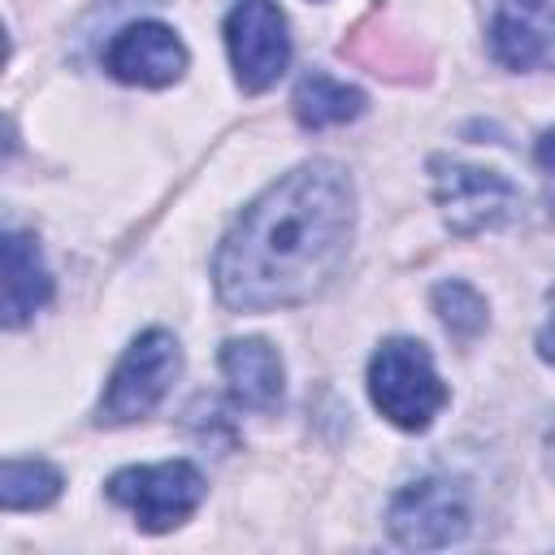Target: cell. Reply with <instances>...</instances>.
I'll list each match as a JSON object with an SVG mask.
<instances>
[{"instance_id":"cell-1","label":"cell","mask_w":555,"mask_h":555,"mask_svg":"<svg viewBox=\"0 0 555 555\" xmlns=\"http://www.w3.org/2000/svg\"><path fill=\"white\" fill-rule=\"evenodd\" d=\"M356 191L334 160H308L256 195L217 247L212 282L225 308L269 312L321 295L347 264Z\"/></svg>"},{"instance_id":"cell-2","label":"cell","mask_w":555,"mask_h":555,"mask_svg":"<svg viewBox=\"0 0 555 555\" xmlns=\"http://www.w3.org/2000/svg\"><path fill=\"white\" fill-rule=\"evenodd\" d=\"M369 395L377 412L399 429H429V421L447 408V386L416 338H390L369 360Z\"/></svg>"},{"instance_id":"cell-3","label":"cell","mask_w":555,"mask_h":555,"mask_svg":"<svg viewBox=\"0 0 555 555\" xmlns=\"http://www.w3.org/2000/svg\"><path fill=\"white\" fill-rule=\"evenodd\" d=\"M468 520H473L468 490L455 477L408 481L390 499V512H386L390 538L399 546H412V551H438V546L460 542L468 533Z\"/></svg>"},{"instance_id":"cell-4","label":"cell","mask_w":555,"mask_h":555,"mask_svg":"<svg viewBox=\"0 0 555 555\" xmlns=\"http://www.w3.org/2000/svg\"><path fill=\"white\" fill-rule=\"evenodd\" d=\"M178 369H182V351H178L173 334H165V330L139 334L108 377V390L100 399V421L126 425V421L147 416L173 386Z\"/></svg>"},{"instance_id":"cell-5","label":"cell","mask_w":555,"mask_h":555,"mask_svg":"<svg viewBox=\"0 0 555 555\" xmlns=\"http://www.w3.org/2000/svg\"><path fill=\"white\" fill-rule=\"evenodd\" d=\"M108 499L134 512V525L147 533H165L182 525L199 499H204V477L186 460H165V464H139L121 468L108 477Z\"/></svg>"},{"instance_id":"cell-6","label":"cell","mask_w":555,"mask_h":555,"mask_svg":"<svg viewBox=\"0 0 555 555\" xmlns=\"http://www.w3.org/2000/svg\"><path fill=\"white\" fill-rule=\"evenodd\" d=\"M429 169H434V195L455 234L503 225L516 212V186L499 169H481V165H464L447 156H434Z\"/></svg>"},{"instance_id":"cell-7","label":"cell","mask_w":555,"mask_h":555,"mask_svg":"<svg viewBox=\"0 0 555 555\" xmlns=\"http://www.w3.org/2000/svg\"><path fill=\"white\" fill-rule=\"evenodd\" d=\"M225 48L243 91H264L291 61L286 17L273 0H238L225 17Z\"/></svg>"},{"instance_id":"cell-8","label":"cell","mask_w":555,"mask_h":555,"mask_svg":"<svg viewBox=\"0 0 555 555\" xmlns=\"http://www.w3.org/2000/svg\"><path fill=\"white\" fill-rule=\"evenodd\" d=\"M104 69L130 87H169L186 69V48L160 22H130L113 35L104 52Z\"/></svg>"},{"instance_id":"cell-9","label":"cell","mask_w":555,"mask_h":555,"mask_svg":"<svg viewBox=\"0 0 555 555\" xmlns=\"http://www.w3.org/2000/svg\"><path fill=\"white\" fill-rule=\"evenodd\" d=\"M490 48L507 69H555V0H499Z\"/></svg>"},{"instance_id":"cell-10","label":"cell","mask_w":555,"mask_h":555,"mask_svg":"<svg viewBox=\"0 0 555 555\" xmlns=\"http://www.w3.org/2000/svg\"><path fill=\"white\" fill-rule=\"evenodd\" d=\"M221 373L243 408L269 412L282 403V356L264 338H230L221 347Z\"/></svg>"},{"instance_id":"cell-11","label":"cell","mask_w":555,"mask_h":555,"mask_svg":"<svg viewBox=\"0 0 555 555\" xmlns=\"http://www.w3.org/2000/svg\"><path fill=\"white\" fill-rule=\"evenodd\" d=\"M52 295V278L43 269V256L30 234L9 230L4 234V325H26Z\"/></svg>"},{"instance_id":"cell-12","label":"cell","mask_w":555,"mask_h":555,"mask_svg":"<svg viewBox=\"0 0 555 555\" xmlns=\"http://www.w3.org/2000/svg\"><path fill=\"white\" fill-rule=\"evenodd\" d=\"M291 104H295L299 126L325 130V126L356 121V117L364 113V91H360V87H347V82H338V78H330L325 69H312V74L299 78Z\"/></svg>"},{"instance_id":"cell-13","label":"cell","mask_w":555,"mask_h":555,"mask_svg":"<svg viewBox=\"0 0 555 555\" xmlns=\"http://www.w3.org/2000/svg\"><path fill=\"white\" fill-rule=\"evenodd\" d=\"M61 494V473L48 460H4L0 468V503L9 512L48 507Z\"/></svg>"},{"instance_id":"cell-14","label":"cell","mask_w":555,"mask_h":555,"mask_svg":"<svg viewBox=\"0 0 555 555\" xmlns=\"http://www.w3.org/2000/svg\"><path fill=\"white\" fill-rule=\"evenodd\" d=\"M434 308H438L442 325L460 338H473V334L486 330V299L468 282H438L434 286Z\"/></svg>"},{"instance_id":"cell-15","label":"cell","mask_w":555,"mask_h":555,"mask_svg":"<svg viewBox=\"0 0 555 555\" xmlns=\"http://www.w3.org/2000/svg\"><path fill=\"white\" fill-rule=\"evenodd\" d=\"M533 160H538V169H542V178H546V204H551V217H555V130H546V134L538 139Z\"/></svg>"},{"instance_id":"cell-16","label":"cell","mask_w":555,"mask_h":555,"mask_svg":"<svg viewBox=\"0 0 555 555\" xmlns=\"http://www.w3.org/2000/svg\"><path fill=\"white\" fill-rule=\"evenodd\" d=\"M538 356L555 364V295H551V317H546V325L538 330Z\"/></svg>"},{"instance_id":"cell-17","label":"cell","mask_w":555,"mask_h":555,"mask_svg":"<svg viewBox=\"0 0 555 555\" xmlns=\"http://www.w3.org/2000/svg\"><path fill=\"white\" fill-rule=\"evenodd\" d=\"M546 468H551V477H555V429L546 434Z\"/></svg>"}]
</instances>
